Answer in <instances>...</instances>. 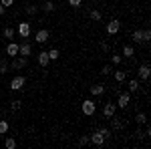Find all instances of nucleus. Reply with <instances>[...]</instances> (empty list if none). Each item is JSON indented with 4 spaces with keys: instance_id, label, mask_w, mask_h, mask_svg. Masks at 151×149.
<instances>
[{
    "instance_id": "nucleus-22",
    "label": "nucleus",
    "mask_w": 151,
    "mask_h": 149,
    "mask_svg": "<svg viewBox=\"0 0 151 149\" xmlns=\"http://www.w3.org/2000/svg\"><path fill=\"white\" fill-rule=\"evenodd\" d=\"M2 35H4V38H8V40H10L12 36H14V28H12V26H6V28L2 30Z\"/></svg>"
},
{
    "instance_id": "nucleus-5",
    "label": "nucleus",
    "mask_w": 151,
    "mask_h": 149,
    "mask_svg": "<svg viewBox=\"0 0 151 149\" xmlns=\"http://www.w3.org/2000/svg\"><path fill=\"white\" fill-rule=\"evenodd\" d=\"M26 60H28V58H26V57H20V55H18V57H14V60L10 63V69H14V71L24 69V67H26Z\"/></svg>"
},
{
    "instance_id": "nucleus-1",
    "label": "nucleus",
    "mask_w": 151,
    "mask_h": 149,
    "mask_svg": "<svg viewBox=\"0 0 151 149\" xmlns=\"http://www.w3.org/2000/svg\"><path fill=\"white\" fill-rule=\"evenodd\" d=\"M24 85H26V77H22V75H18V77H14V79L10 81V89L12 91H22Z\"/></svg>"
},
{
    "instance_id": "nucleus-32",
    "label": "nucleus",
    "mask_w": 151,
    "mask_h": 149,
    "mask_svg": "<svg viewBox=\"0 0 151 149\" xmlns=\"http://www.w3.org/2000/svg\"><path fill=\"white\" fill-rule=\"evenodd\" d=\"M149 40H151V32L145 28V30H143V42H149Z\"/></svg>"
},
{
    "instance_id": "nucleus-19",
    "label": "nucleus",
    "mask_w": 151,
    "mask_h": 149,
    "mask_svg": "<svg viewBox=\"0 0 151 149\" xmlns=\"http://www.w3.org/2000/svg\"><path fill=\"white\" fill-rule=\"evenodd\" d=\"M113 75H115V81H117V83H123V81L127 79V73H125V71H115Z\"/></svg>"
},
{
    "instance_id": "nucleus-12",
    "label": "nucleus",
    "mask_w": 151,
    "mask_h": 149,
    "mask_svg": "<svg viewBox=\"0 0 151 149\" xmlns=\"http://www.w3.org/2000/svg\"><path fill=\"white\" fill-rule=\"evenodd\" d=\"M36 60H38V65L45 69L48 63H50V58H48V53H47V50H40V53H38V57H36Z\"/></svg>"
},
{
    "instance_id": "nucleus-4",
    "label": "nucleus",
    "mask_w": 151,
    "mask_h": 149,
    "mask_svg": "<svg viewBox=\"0 0 151 149\" xmlns=\"http://www.w3.org/2000/svg\"><path fill=\"white\" fill-rule=\"evenodd\" d=\"M48 38H50V32H48L47 28H40V30H38V32L35 35V40L38 42V45H45Z\"/></svg>"
},
{
    "instance_id": "nucleus-18",
    "label": "nucleus",
    "mask_w": 151,
    "mask_h": 149,
    "mask_svg": "<svg viewBox=\"0 0 151 149\" xmlns=\"http://www.w3.org/2000/svg\"><path fill=\"white\" fill-rule=\"evenodd\" d=\"M111 119H113V121H111V129H113V131H119V129H123V123H121V121L117 119L115 115H113Z\"/></svg>"
},
{
    "instance_id": "nucleus-28",
    "label": "nucleus",
    "mask_w": 151,
    "mask_h": 149,
    "mask_svg": "<svg viewBox=\"0 0 151 149\" xmlns=\"http://www.w3.org/2000/svg\"><path fill=\"white\" fill-rule=\"evenodd\" d=\"M111 73H113V69H111V67H109V65H105L103 69H101V75H103V77H109V75H111Z\"/></svg>"
},
{
    "instance_id": "nucleus-13",
    "label": "nucleus",
    "mask_w": 151,
    "mask_h": 149,
    "mask_svg": "<svg viewBox=\"0 0 151 149\" xmlns=\"http://www.w3.org/2000/svg\"><path fill=\"white\" fill-rule=\"evenodd\" d=\"M6 55H8L10 58L18 57V45H16V42H8V46H6Z\"/></svg>"
},
{
    "instance_id": "nucleus-35",
    "label": "nucleus",
    "mask_w": 151,
    "mask_h": 149,
    "mask_svg": "<svg viewBox=\"0 0 151 149\" xmlns=\"http://www.w3.org/2000/svg\"><path fill=\"white\" fill-rule=\"evenodd\" d=\"M83 4V0H69V6H75V8H79Z\"/></svg>"
},
{
    "instance_id": "nucleus-2",
    "label": "nucleus",
    "mask_w": 151,
    "mask_h": 149,
    "mask_svg": "<svg viewBox=\"0 0 151 149\" xmlns=\"http://www.w3.org/2000/svg\"><path fill=\"white\" fill-rule=\"evenodd\" d=\"M81 109H83V113L87 115V117H93L95 111H97V105H95L93 101H91V99H87V101H83Z\"/></svg>"
},
{
    "instance_id": "nucleus-37",
    "label": "nucleus",
    "mask_w": 151,
    "mask_h": 149,
    "mask_svg": "<svg viewBox=\"0 0 151 149\" xmlns=\"http://www.w3.org/2000/svg\"><path fill=\"white\" fill-rule=\"evenodd\" d=\"M4 10H6V8H4V6H2V4H0V16H2V14H4Z\"/></svg>"
},
{
    "instance_id": "nucleus-17",
    "label": "nucleus",
    "mask_w": 151,
    "mask_h": 149,
    "mask_svg": "<svg viewBox=\"0 0 151 149\" xmlns=\"http://www.w3.org/2000/svg\"><path fill=\"white\" fill-rule=\"evenodd\" d=\"M133 55H135V48L133 46H123V57L125 58H133Z\"/></svg>"
},
{
    "instance_id": "nucleus-9",
    "label": "nucleus",
    "mask_w": 151,
    "mask_h": 149,
    "mask_svg": "<svg viewBox=\"0 0 151 149\" xmlns=\"http://www.w3.org/2000/svg\"><path fill=\"white\" fill-rule=\"evenodd\" d=\"M129 103H131V93H121L119 99H117V105H119L121 109H125Z\"/></svg>"
},
{
    "instance_id": "nucleus-29",
    "label": "nucleus",
    "mask_w": 151,
    "mask_h": 149,
    "mask_svg": "<svg viewBox=\"0 0 151 149\" xmlns=\"http://www.w3.org/2000/svg\"><path fill=\"white\" fill-rule=\"evenodd\" d=\"M20 107H22V101H12V103H10V109H12V111H18Z\"/></svg>"
},
{
    "instance_id": "nucleus-33",
    "label": "nucleus",
    "mask_w": 151,
    "mask_h": 149,
    "mask_svg": "<svg viewBox=\"0 0 151 149\" xmlns=\"http://www.w3.org/2000/svg\"><path fill=\"white\" fill-rule=\"evenodd\" d=\"M91 18H93V20H101V12L99 10H91Z\"/></svg>"
},
{
    "instance_id": "nucleus-11",
    "label": "nucleus",
    "mask_w": 151,
    "mask_h": 149,
    "mask_svg": "<svg viewBox=\"0 0 151 149\" xmlns=\"http://www.w3.org/2000/svg\"><path fill=\"white\" fill-rule=\"evenodd\" d=\"M115 111H117V105H115V103H105V107H103V115L107 117V119H111V117L115 115Z\"/></svg>"
},
{
    "instance_id": "nucleus-15",
    "label": "nucleus",
    "mask_w": 151,
    "mask_h": 149,
    "mask_svg": "<svg viewBox=\"0 0 151 149\" xmlns=\"http://www.w3.org/2000/svg\"><path fill=\"white\" fill-rule=\"evenodd\" d=\"M127 87H129V93H137V91H139V81H137V79H131Z\"/></svg>"
},
{
    "instance_id": "nucleus-25",
    "label": "nucleus",
    "mask_w": 151,
    "mask_h": 149,
    "mask_svg": "<svg viewBox=\"0 0 151 149\" xmlns=\"http://www.w3.org/2000/svg\"><path fill=\"white\" fill-rule=\"evenodd\" d=\"M133 40L135 42H143V30H135L133 32Z\"/></svg>"
},
{
    "instance_id": "nucleus-26",
    "label": "nucleus",
    "mask_w": 151,
    "mask_h": 149,
    "mask_svg": "<svg viewBox=\"0 0 151 149\" xmlns=\"http://www.w3.org/2000/svg\"><path fill=\"white\" fill-rule=\"evenodd\" d=\"M4 145H6V149H14L16 147V141H14L12 137H8L6 141H4Z\"/></svg>"
},
{
    "instance_id": "nucleus-10",
    "label": "nucleus",
    "mask_w": 151,
    "mask_h": 149,
    "mask_svg": "<svg viewBox=\"0 0 151 149\" xmlns=\"http://www.w3.org/2000/svg\"><path fill=\"white\" fill-rule=\"evenodd\" d=\"M137 73H139V79H141V81H147V79H149V75H151L149 65H147V63H143V65L139 67V71H137Z\"/></svg>"
},
{
    "instance_id": "nucleus-7",
    "label": "nucleus",
    "mask_w": 151,
    "mask_h": 149,
    "mask_svg": "<svg viewBox=\"0 0 151 149\" xmlns=\"http://www.w3.org/2000/svg\"><path fill=\"white\" fill-rule=\"evenodd\" d=\"M18 55L20 57H30L32 55V45H28V42H22V45H18Z\"/></svg>"
},
{
    "instance_id": "nucleus-8",
    "label": "nucleus",
    "mask_w": 151,
    "mask_h": 149,
    "mask_svg": "<svg viewBox=\"0 0 151 149\" xmlns=\"http://www.w3.org/2000/svg\"><path fill=\"white\" fill-rule=\"evenodd\" d=\"M16 30H18V35L22 36V38H28V36H30V24L28 22H18V28H16Z\"/></svg>"
},
{
    "instance_id": "nucleus-23",
    "label": "nucleus",
    "mask_w": 151,
    "mask_h": 149,
    "mask_svg": "<svg viewBox=\"0 0 151 149\" xmlns=\"http://www.w3.org/2000/svg\"><path fill=\"white\" fill-rule=\"evenodd\" d=\"M8 133V121L6 119H0V135Z\"/></svg>"
},
{
    "instance_id": "nucleus-21",
    "label": "nucleus",
    "mask_w": 151,
    "mask_h": 149,
    "mask_svg": "<svg viewBox=\"0 0 151 149\" xmlns=\"http://www.w3.org/2000/svg\"><path fill=\"white\" fill-rule=\"evenodd\" d=\"M47 53H48V58H50V60H58V57H60L58 48H50V50H47Z\"/></svg>"
},
{
    "instance_id": "nucleus-30",
    "label": "nucleus",
    "mask_w": 151,
    "mask_h": 149,
    "mask_svg": "<svg viewBox=\"0 0 151 149\" xmlns=\"http://www.w3.org/2000/svg\"><path fill=\"white\" fill-rule=\"evenodd\" d=\"M99 131L103 133V137H105V139H109V137H111V129H107V127H101Z\"/></svg>"
},
{
    "instance_id": "nucleus-24",
    "label": "nucleus",
    "mask_w": 151,
    "mask_h": 149,
    "mask_svg": "<svg viewBox=\"0 0 151 149\" xmlns=\"http://www.w3.org/2000/svg\"><path fill=\"white\" fill-rule=\"evenodd\" d=\"M36 12H38V6H36V4H28V6H26V14H30V16H35Z\"/></svg>"
},
{
    "instance_id": "nucleus-14",
    "label": "nucleus",
    "mask_w": 151,
    "mask_h": 149,
    "mask_svg": "<svg viewBox=\"0 0 151 149\" xmlns=\"http://www.w3.org/2000/svg\"><path fill=\"white\" fill-rule=\"evenodd\" d=\"M105 93V85H93L91 87V95H95V97H101Z\"/></svg>"
},
{
    "instance_id": "nucleus-36",
    "label": "nucleus",
    "mask_w": 151,
    "mask_h": 149,
    "mask_svg": "<svg viewBox=\"0 0 151 149\" xmlns=\"http://www.w3.org/2000/svg\"><path fill=\"white\" fill-rule=\"evenodd\" d=\"M0 4H2L4 8H8V6H12V4H14V0H0Z\"/></svg>"
},
{
    "instance_id": "nucleus-34",
    "label": "nucleus",
    "mask_w": 151,
    "mask_h": 149,
    "mask_svg": "<svg viewBox=\"0 0 151 149\" xmlns=\"http://www.w3.org/2000/svg\"><path fill=\"white\" fill-rule=\"evenodd\" d=\"M111 60H113V65H119V63L123 60V57H121V55H113V57H111Z\"/></svg>"
},
{
    "instance_id": "nucleus-20",
    "label": "nucleus",
    "mask_w": 151,
    "mask_h": 149,
    "mask_svg": "<svg viewBox=\"0 0 151 149\" xmlns=\"http://www.w3.org/2000/svg\"><path fill=\"white\" fill-rule=\"evenodd\" d=\"M135 121H137V125H145V123H147V115L145 113H137L135 115Z\"/></svg>"
},
{
    "instance_id": "nucleus-16",
    "label": "nucleus",
    "mask_w": 151,
    "mask_h": 149,
    "mask_svg": "<svg viewBox=\"0 0 151 149\" xmlns=\"http://www.w3.org/2000/svg\"><path fill=\"white\" fill-rule=\"evenodd\" d=\"M40 8H42V12H52L55 10V2H52V0H47V2H42Z\"/></svg>"
},
{
    "instance_id": "nucleus-3",
    "label": "nucleus",
    "mask_w": 151,
    "mask_h": 149,
    "mask_svg": "<svg viewBox=\"0 0 151 149\" xmlns=\"http://www.w3.org/2000/svg\"><path fill=\"white\" fill-rule=\"evenodd\" d=\"M105 141H107V139L103 137V133H101V131H95V133L89 135V143H93V145H97V147H101Z\"/></svg>"
},
{
    "instance_id": "nucleus-27",
    "label": "nucleus",
    "mask_w": 151,
    "mask_h": 149,
    "mask_svg": "<svg viewBox=\"0 0 151 149\" xmlns=\"http://www.w3.org/2000/svg\"><path fill=\"white\" fill-rule=\"evenodd\" d=\"M6 71H10V67H8V63H6V60H0V75H4Z\"/></svg>"
},
{
    "instance_id": "nucleus-31",
    "label": "nucleus",
    "mask_w": 151,
    "mask_h": 149,
    "mask_svg": "<svg viewBox=\"0 0 151 149\" xmlns=\"http://www.w3.org/2000/svg\"><path fill=\"white\" fill-rule=\"evenodd\" d=\"M87 143H89V135H83V137L79 139V147H85Z\"/></svg>"
},
{
    "instance_id": "nucleus-6",
    "label": "nucleus",
    "mask_w": 151,
    "mask_h": 149,
    "mask_svg": "<svg viewBox=\"0 0 151 149\" xmlns=\"http://www.w3.org/2000/svg\"><path fill=\"white\" fill-rule=\"evenodd\" d=\"M119 28H121V22H119V20H117V18H113V20H111V22L107 24V35H109V36L117 35V32H119Z\"/></svg>"
}]
</instances>
